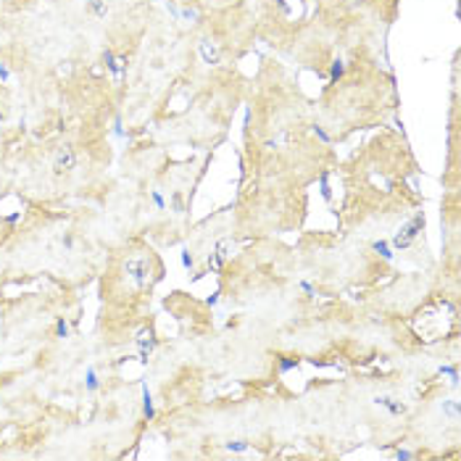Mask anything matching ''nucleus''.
Instances as JSON below:
<instances>
[{"mask_svg":"<svg viewBox=\"0 0 461 461\" xmlns=\"http://www.w3.org/2000/svg\"><path fill=\"white\" fill-rule=\"evenodd\" d=\"M76 166V156L71 148H61L56 153V161H53V169H56V174H64V172H71V169Z\"/></svg>","mask_w":461,"mask_h":461,"instance_id":"1","label":"nucleus"},{"mask_svg":"<svg viewBox=\"0 0 461 461\" xmlns=\"http://www.w3.org/2000/svg\"><path fill=\"white\" fill-rule=\"evenodd\" d=\"M201 56H203L206 64H219V61H221L219 48H216L211 40H203V42H201Z\"/></svg>","mask_w":461,"mask_h":461,"instance_id":"2","label":"nucleus"},{"mask_svg":"<svg viewBox=\"0 0 461 461\" xmlns=\"http://www.w3.org/2000/svg\"><path fill=\"white\" fill-rule=\"evenodd\" d=\"M340 74H343V64H340V61H335V66H332V79H337Z\"/></svg>","mask_w":461,"mask_h":461,"instance_id":"3","label":"nucleus"},{"mask_svg":"<svg viewBox=\"0 0 461 461\" xmlns=\"http://www.w3.org/2000/svg\"><path fill=\"white\" fill-rule=\"evenodd\" d=\"M0 119H3V111H0Z\"/></svg>","mask_w":461,"mask_h":461,"instance_id":"4","label":"nucleus"}]
</instances>
